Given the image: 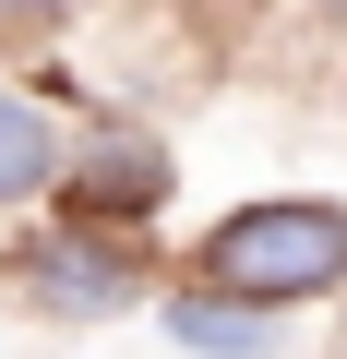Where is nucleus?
<instances>
[{"label":"nucleus","mask_w":347,"mask_h":359,"mask_svg":"<svg viewBox=\"0 0 347 359\" xmlns=\"http://www.w3.org/2000/svg\"><path fill=\"white\" fill-rule=\"evenodd\" d=\"M60 132H48V108H25V96H0V204H25V192H48L60 180Z\"/></svg>","instance_id":"39448f33"},{"label":"nucleus","mask_w":347,"mask_h":359,"mask_svg":"<svg viewBox=\"0 0 347 359\" xmlns=\"http://www.w3.org/2000/svg\"><path fill=\"white\" fill-rule=\"evenodd\" d=\"M25 287H36L48 311H120L132 264H120L108 240H84V228H72V240H36V252H25Z\"/></svg>","instance_id":"7ed1b4c3"},{"label":"nucleus","mask_w":347,"mask_h":359,"mask_svg":"<svg viewBox=\"0 0 347 359\" xmlns=\"http://www.w3.org/2000/svg\"><path fill=\"white\" fill-rule=\"evenodd\" d=\"M72 0H0V25H60Z\"/></svg>","instance_id":"423d86ee"},{"label":"nucleus","mask_w":347,"mask_h":359,"mask_svg":"<svg viewBox=\"0 0 347 359\" xmlns=\"http://www.w3.org/2000/svg\"><path fill=\"white\" fill-rule=\"evenodd\" d=\"M216 287H240V299H311V287H335L347 276V216L335 204H252V216H228L216 228Z\"/></svg>","instance_id":"f257e3e1"},{"label":"nucleus","mask_w":347,"mask_h":359,"mask_svg":"<svg viewBox=\"0 0 347 359\" xmlns=\"http://www.w3.org/2000/svg\"><path fill=\"white\" fill-rule=\"evenodd\" d=\"M156 192H168V156H156L144 132L108 120V132L72 144V204H84V216H132V204H156Z\"/></svg>","instance_id":"f03ea898"},{"label":"nucleus","mask_w":347,"mask_h":359,"mask_svg":"<svg viewBox=\"0 0 347 359\" xmlns=\"http://www.w3.org/2000/svg\"><path fill=\"white\" fill-rule=\"evenodd\" d=\"M168 335H180L192 359H264L275 347V323H264V299H168Z\"/></svg>","instance_id":"20e7f679"}]
</instances>
